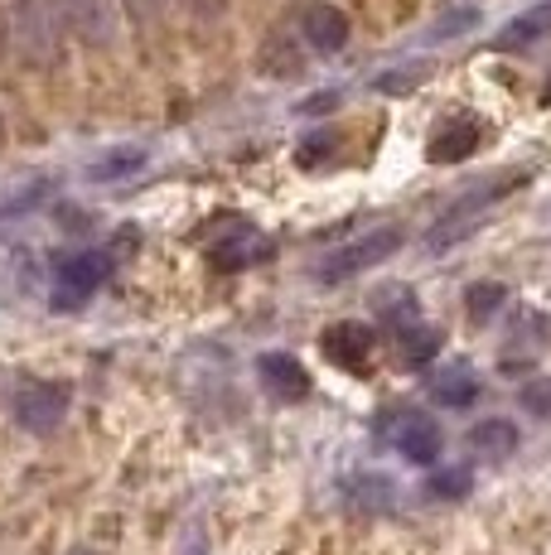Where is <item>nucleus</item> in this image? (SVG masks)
Returning <instances> with one entry per match:
<instances>
[{
  "label": "nucleus",
  "mask_w": 551,
  "mask_h": 555,
  "mask_svg": "<svg viewBox=\"0 0 551 555\" xmlns=\"http://www.w3.org/2000/svg\"><path fill=\"white\" fill-rule=\"evenodd\" d=\"M523 184H533V169H498V175H489V179H474V184L464 189V194L454 198L436 222H431L426 247H431V251H450V247H460L464 237H474V232L484 228V218H489L498 203L513 198Z\"/></svg>",
  "instance_id": "1"
},
{
  "label": "nucleus",
  "mask_w": 551,
  "mask_h": 555,
  "mask_svg": "<svg viewBox=\"0 0 551 555\" xmlns=\"http://www.w3.org/2000/svg\"><path fill=\"white\" fill-rule=\"evenodd\" d=\"M10 35H15L20 53H25L35 68H49L63 53L68 20H63L59 0H15V10H10Z\"/></svg>",
  "instance_id": "2"
},
{
  "label": "nucleus",
  "mask_w": 551,
  "mask_h": 555,
  "mask_svg": "<svg viewBox=\"0 0 551 555\" xmlns=\"http://www.w3.org/2000/svg\"><path fill=\"white\" fill-rule=\"evenodd\" d=\"M401 242H407V232H401L397 222H377L373 232H363V237L344 242V247H334L330 256H324V261L315 266V281H320V285H344V281H354V275L373 271L377 261L397 256Z\"/></svg>",
  "instance_id": "3"
},
{
  "label": "nucleus",
  "mask_w": 551,
  "mask_h": 555,
  "mask_svg": "<svg viewBox=\"0 0 551 555\" xmlns=\"http://www.w3.org/2000/svg\"><path fill=\"white\" fill-rule=\"evenodd\" d=\"M68 405L73 391L59 377H25L10 391V415H15V425L25 435H54L68 421Z\"/></svg>",
  "instance_id": "4"
},
{
  "label": "nucleus",
  "mask_w": 551,
  "mask_h": 555,
  "mask_svg": "<svg viewBox=\"0 0 551 555\" xmlns=\"http://www.w3.org/2000/svg\"><path fill=\"white\" fill-rule=\"evenodd\" d=\"M387 415L392 421H383L377 430H383V440L392 450L417 468H436L445 454V430L436 415H426V411H387Z\"/></svg>",
  "instance_id": "5"
},
{
  "label": "nucleus",
  "mask_w": 551,
  "mask_h": 555,
  "mask_svg": "<svg viewBox=\"0 0 551 555\" xmlns=\"http://www.w3.org/2000/svg\"><path fill=\"white\" fill-rule=\"evenodd\" d=\"M112 275L107 251H78L54 266V309H82Z\"/></svg>",
  "instance_id": "6"
},
{
  "label": "nucleus",
  "mask_w": 551,
  "mask_h": 555,
  "mask_svg": "<svg viewBox=\"0 0 551 555\" xmlns=\"http://www.w3.org/2000/svg\"><path fill=\"white\" fill-rule=\"evenodd\" d=\"M542 353H551V314L547 309H523L503 334V353L498 367L503 372H527Z\"/></svg>",
  "instance_id": "7"
},
{
  "label": "nucleus",
  "mask_w": 551,
  "mask_h": 555,
  "mask_svg": "<svg viewBox=\"0 0 551 555\" xmlns=\"http://www.w3.org/2000/svg\"><path fill=\"white\" fill-rule=\"evenodd\" d=\"M479 145H489V121L470 116V112H454L450 121H440L436 131H431L426 159L431 165H460V159H470Z\"/></svg>",
  "instance_id": "8"
},
{
  "label": "nucleus",
  "mask_w": 551,
  "mask_h": 555,
  "mask_svg": "<svg viewBox=\"0 0 551 555\" xmlns=\"http://www.w3.org/2000/svg\"><path fill=\"white\" fill-rule=\"evenodd\" d=\"M68 29L92 49L116 44V25H121V0H59Z\"/></svg>",
  "instance_id": "9"
},
{
  "label": "nucleus",
  "mask_w": 551,
  "mask_h": 555,
  "mask_svg": "<svg viewBox=\"0 0 551 555\" xmlns=\"http://www.w3.org/2000/svg\"><path fill=\"white\" fill-rule=\"evenodd\" d=\"M320 348H324V358H330L334 367L363 372L368 358H373V348H377V334H373V324H358V319H338V324L324 328Z\"/></svg>",
  "instance_id": "10"
},
{
  "label": "nucleus",
  "mask_w": 551,
  "mask_h": 555,
  "mask_svg": "<svg viewBox=\"0 0 551 555\" xmlns=\"http://www.w3.org/2000/svg\"><path fill=\"white\" fill-rule=\"evenodd\" d=\"M257 377H261V387H267V397L276 401H305L310 397V372H305V362L295 358V353H261L257 358Z\"/></svg>",
  "instance_id": "11"
},
{
  "label": "nucleus",
  "mask_w": 551,
  "mask_h": 555,
  "mask_svg": "<svg viewBox=\"0 0 551 555\" xmlns=\"http://www.w3.org/2000/svg\"><path fill=\"white\" fill-rule=\"evenodd\" d=\"M208 261L218 266V271H247V266H261L271 261V242L261 237L257 228H228L222 237L208 247Z\"/></svg>",
  "instance_id": "12"
},
{
  "label": "nucleus",
  "mask_w": 551,
  "mask_h": 555,
  "mask_svg": "<svg viewBox=\"0 0 551 555\" xmlns=\"http://www.w3.org/2000/svg\"><path fill=\"white\" fill-rule=\"evenodd\" d=\"M300 39L310 44L315 53H334L348 44V15L330 0H315L310 10L300 15Z\"/></svg>",
  "instance_id": "13"
},
{
  "label": "nucleus",
  "mask_w": 551,
  "mask_h": 555,
  "mask_svg": "<svg viewBox=\"0 0 551 555\" xmlns=\"http://www.w3.org/2000/svg\"><path fill=\"white\" fill-rule=\"evenodd\" d=\"M517 444H523V430H517L508 415H484L470 430V450H474V459H484V464H508V459L517 454Z\"/></svg>",
  "instance_id": "14"
},
{
  "label": "nucleus",
  "mask_w": 551,
  "mask_h": 555,
  "mask_svg": "<svg viewBox=\"0 0 551 555\" xmlns=\"http://www.w3.org/2000/svg\"><path fill=\"white\" fill-rule=\"evenodd\" d=\"M431 401L436 405H450V411H464V405L479 401V377H474L470 362H450V367H436L426 382Z\"/></svg>",
  "instance_id": "15"
},
{
  "label": "nucleus",
  "mask_w": 551,
  "mask_h": 555,
  "mask_svg": "<svg viewBox=\"0 0 551 555\" xmlns=\"http://www.w3.org/2000/svg\"><path fill=\"white\" fill-rule=\"evenodd\" d=\"M348 503L358 512H392L397 483L387 474H358V478H348Z\"/></svg>",
  "instance_id": "16"
},
{
  "label": "nucleus",
  "mask_w": 551,
  "mask_h": 555,
  "mask_svg": "<svg viewBox=\"0 0 551 555\" xmlns=\"http://www.w3.org/2000/svg\"><path fill=\"white\" fill-rule=\"evenodd\" d=\"M474 493V468L470 464H436L426 478V498H436V503H464V498Z\"/></svg>",
  "instance_id": "17"
},
{
  "label": "nucleus",
  "mask_w": 551,
  "mask_h": 555,
  "mask_svg": "<svg viewBox=\"0 0 551 555\" xmlns=\"http://www.w3.org/2000/svg\"><path fill=\"white\" fill-rule=\"evenodd\" d=\"M401 362H407V367H426L431 358L440 353V334L431 324H411V328H401Z\"/></svg>",
  "instance_id": "18"
},
{
  "label": "nucleus",
  "mask_w": 551,
  "mask_h": 555,
  "mask_svg": "<svg viewBox=\"0 0 551 555\" xmlns=\"http://www.w3.org/2000/svg\"><path fill=\"white\" fill-rule=\"evenodd\" d=\"M503 300H508V285H498V281H479L464 291V309H470L474 324H489L498 309H503Z\"/></svg>",
  "instance_id": "19"
},
{
  "label": "nucleus",
  "mask_w": 551,
  "mask_h": 555,
  "mask_svg": "<svg viewBox=\"0 0 551 555\" xmlns=\"http://www.w3.org/2000/svg\"><path fill=\"white\" fill-rule=\"evenodd\" d=\"M479 5H454V10H445V15L436 20V25L426 29V39L431 44H440V39H460V35H470V29H479Z\"/></svg>",
  "instance_id": "20"
},
{
  "label": "nucleus",
  "mask_w": 551,
  "mask_h": 555,
  "mask_svg": "<svg viewBox=\"0 0 551 555\" xmlns=\"http://www.w3.org/2000/svg\"><path fill=\"white\" fill-rule=\"evenodd\" d=\"M377 314H383V324H392L397 334L401 328H411V324H421V305H417V295L411 291H387L383 305H377Z\"/></svg>",
  "instance_id": "21"
},
{
  "label": "nucleus",
  "mask_w": 551,
  "mask_h": 555,
  "mask_svg": "<svg viewBox=\"0 0 551 555\" xmlns=\"http://www.w3.org/2000/svg\"><path fill=\"white\" fill-rule=\"evenodd\" d=\"M517 401H523L527 415H537V421H551V377H527L523 391H517Z\"/></svg>",
  "instance_id": "22"
},
{
  "label": "nucleus",
  "mask_w": 551,
  "mask_h": 555,
  "mask_svg": "<svg viewBox=\"0 0 551 555\" xmlns=\"http://www.w3.org/2000/svg\"><path fill=\"white\" fill-rule=\"evenodd\" d=\"M426 78H431V63H401L397 73H383V78H377V92H411Z\"/></svg>",
  "instance_id": "23"
},
{
  "label": "nucleus",
  "mask_w": 551,
  "mask_h": 555,
  "mask_svg": "<svg viewBox=\"0 0 551 555\" xmlns=\"http://www.w3.org/2000/svg\"><path fill=\"white\" fill-rule=\"evenodd\" d=\"M145 165V151H116L107 159H98L92 165V179H116V175H131V169Z\"/></svg>",
  "instance_id": "24"
},
{
  "label": "nucleus",
  "mask_w": 551,
  "mask_h": 555,
  "mask_svg": "<svg viewBox=\"0 0 551 555\" xmlns=\"http://www.w3.org/2000/svg\"><path fill=\"white\" fill-rule=\"evenodd\" d=\"M121 5H126V15H131V20H141V25H155V20L169 10V0H121Z\"/></svg>",
  "instance_id": "25"
},
{
  "label": "nucleus",
  "mask_w": 551,
  "mask_h": 555,
  "mask_svg": "<svg viewBox=\"0 0 551 555\" xmlns=\"http://www.w3.org/2000/svg\"><path fill=\"white\" fill-rule=\"evenodd\" d=\"M542 106H551V78H547V88H542Z\"/></svg>",
  "instance_id": "26"
},
{
  "label": "nucleus",
  "mask_w": 551,
  "mask_h": 555,
  "mask_svg": "<svg viewBox=\"0 0 551 555\" xmlns=\"http://www.w3.org/2000/svg\"><path fill=\"white\" fill-rule=\"evenodd\" d=\"M68 555H92V551H68Z\"/></svg>",
  "instance_id": "27"
},
{
  "label": "nucleus",
  "mask_w": 551,
  "mask_h": 555,
  "mask_svg": "<svg viewBox=\"0 0 551 555\" xmlns=\"http://www.w3.org/2000/svg\"><path fill=\"white\" fill-rule=\"evenodd\" d=\"M0 131H5V126H0Z\"/></svg>",
  "instance_id": "28"
}]
</instances>
